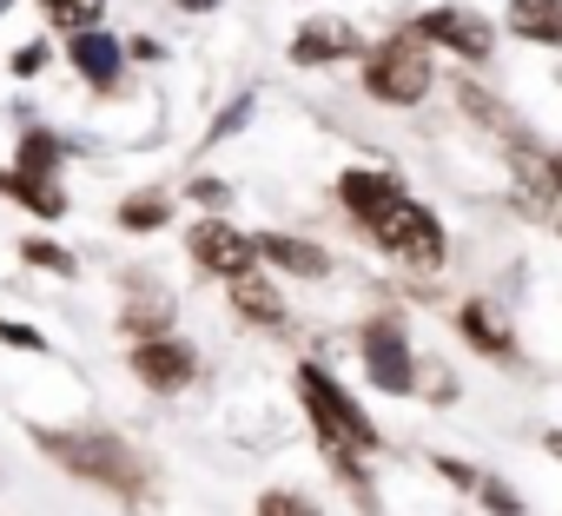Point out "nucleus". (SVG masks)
Here are the masks:
<instances>
[{
    "label": "nucleus",
    "mask_w": 562,
    "mask_h": 516,
    "mask_svg": "<svg viewBox=\"0 0 562 516\" xmlns=\"http://www.w3.org/2000/svg\"><path fill=\"white\" fill-rule=\"evenodd\" d=\"M34 444L60 470H74L87 483H106L113 496H146V463L120 437H106V430H34Z\"/></svg>",
    "instance_id": "obj_1"
},
{
    "label": "nucleus",
    "mask_w": 562,
    "mask_h": 516,
    "mask_svg": "<svg viewBox=\"0 0 562 516\" xmlns=\"http://www.w3.org/2000/svg\"><path fill=\"white\" fill-rule=\"evenodd\" d=\"M299 391H305V411H312L325 450H378V424L351 404V391L325 364H299Z\"/></svg>",
    "instance_id": "obj_2"
},
{
    "label": "nucleus",
    "mask_w": 562,
    "mask_h": 516,
    "mask_svg": "<svg viewBox=\"0 0 562 516\" xmlns=\"http://www.w3.org/2000/svg\"><path fill=\"white\" fill-rule=\"evenodd\" d=\"M364 225H371V238H378L391 258H404V266H417V272H437V266H443V225H437L417 199L391 192Z\"/></svg>",
    "instance_id": "obj_3"
},
{
    "label": "nucleus",
    "mask_w": 562,
    "mask_h": 516,
    "mask_svg": "<svg viewBox=\"0 0 562 516\" xmlns=\"http://www.w3.org/2000/svg\"><path fill=\"white\" fill-rule=\"evenodd\" d=\"M364 93L384 100V106H417L430 93V47L417 34H397L384 41L371 60H364Z\"/></svg>",
    "instance_id": "obj_4"
},
{
    "label": "nucleus",
    "mask_w": 562,
    "mask_h": 516,
    "mask_svg": "<svg viewBox=\"0 0 562 516\" xmlns=\"http://www.w3.org/2000/svg\"><path fill=\"white\" fill-rule=\"evenodd\" d=\"M186 251H192V266L212 272V279H238V272L258 266V245H251L238 225H225V218H199V225L186 232Z\"/></svg>",
    "instance_id": "obj_5"
},
{
    "label": "nucleus",
    "mask_w": 562,
    "mask_h": 516,
    "mask_svg": "<svg viewBox=\"0 0 562 516\" xmlns=\"http://www.w3.org/2000/svg\"><path fill=\"white\" fill-rule=\"evenodd\" d=\"M126 364H133V378L146 384V391H159V397H172V391H186L192 378H199V358H192V345H179V338H133V351H126Z\"/></svg>",
    "instance_id": "obj_6"
},
{
    "label": "nucleus",
    "mask_w": 562,
    "mask_h": 516,
    "mask_svg": "<svg viewBox=\"0 0 562 516\" xmlns=\"http://www.w3.org/2000/svg\"><path fill=\"white\" fill-rule=\"evenodd\" d=\"M364 371H371V384L391 391V397H404V391L417 384V364H411V345H404V325H397V318H371V325H364Z\"/></svg>",
    "instance_id": "obj_7"
},
{
    "label": "nucleus",
    "mask_w": 562,
    "mask_h": 516,
    "mask_svg": "<svg viewBox=\"0 0 562 516\" xmlns=\"http://www.w3.org/2000/svg\"><path fill=\"white\" fill-rule=\"evenodd\" d=\"M411 34H417L424 47H450V54H463V60H483V54H490V21L470 14V8H430V14L411 21Z\"/></svg>",
    "instance_id": "obj_8"
},
{
    "label": "nucleus",
    "mask_w": 562,
    "mask_h": 516,
    "mask_svg": "<svg viewBox=\"0 0 562 516\" xmlns=\"http://www.w3.org/2000/svg\"><path fill=\"white\" fill-rule=\"evenodd\" d=\"M67 60H74V74H80L87 87H100V93H113L120 74H126V47H120V34H106V27H74V34H67Z\"/></svg>",
    "instance_id": "obj_9"
},
{
    "label": "nucleus",
    "mask_w": 562,
    "mask_h": 516,
    "mask_svg": "<svg viewBox=\"0 0 562 516\" xmlns=\"http://www.w3.org/2000/svg\"><path fill=\"white\" fill-rule=\"evenodd\" d=\"M345 54H358V27L351 21H305L299 41H292V60L299 67H331Z\"/></svg>",
    "instance_id": "obj_10"
},
{
    "label": "nucleus",
    "mask_w": 562,
    "mask_h": 516,
    "mask_svg": "<svg viewBox=\"0 0 562 516\" xmlns=\"http://www.w3.org/2000/svg\"><path fill=\"white\" fill-rule=\"evenodd\" d=\"M251 245H258L265 266H278V272H299V279H325V272H331V258H325L318 245L292 238V232H265V238H251Z\"/></svg>",
    "instance_id": "obj_11"
},
{
    "label": "nucleus",
    "mask_w": 562,
    "mask_h": 516,
    "mask_svg": "<svg viewBox=\"0 0 562 516\" xmlns=\"http://www.w3.org/2000/svg\"><path fill=\"white\" fill-rule=\"evenodd\" d=\"M0 199H14V205H27V212H41V218H60V212H67L60 179H47V172H21V166L0 172Z\"/></svg>",
    "instance_id": "obj_12"
},
{
    "label": "nucleus",
    "mask_w": 562,
    "mask_h": 516,
    "mask_svg": "<svg viewBox=\"0 0 562 516\" xmlns=\"http://www.w3.org/2000/svg\"><path fill=\"white\" fill-rule=\"evenodd\" d=\"M457 325H463V338H470L483 358H516V338H509V325H503V312H496L490 299H470V305L457 312Z\"/></svg>",
    "instance_id": "obj_13"
},
{
    "label": "nucleus",
    "mask_w": 562,
    "mask_h": 516,
    "mask_svg": "<svg viewBox=\"0 0 562 516\" xmlns=\"http://www.w3.org/2000/svg\"><path fill=\"white\" fill-rule=\"evenodd\" d=\"M509 34L562 47V0H509Z\"/></svg>",
    "instance_id": "obj_14"
},
{
    "label": "nucleus",
    "mask_w": 562,
    "mask_h": 516,
    "mask_svg": "<svg viewBox=\"0 0 562 516\" xmlns=\"http://www.w3.org/2000/svg\"><path fill=\"white\" fill-rule=\"evenodd\" d=\"M391 192H397V179H391V172H364V166H358V172H345V179H338V199H345V212H351V218H371Z\"/></svg>",
    "instance_id": "obj_15"
},
{
    "label": "nucleus",
    "mask_w": 562,
    "mask_h": 516,
    "mask_svg": "<svg viewBox=\"0 0 562 516\" xmlns=\"http://www.w3.org/2000/svg\"><path fill=\"white\" fill-rule=\"evenodd\" d=\"M225 285H232V305H238V318H251V325H285V305H278V292H271L265 279L238 272V279H225Z\"/></svg>",
    "instance_id": "obj_16"
},
{
    "label": "nucleus",
    "mask_w": 562,
    "mask_h": 516,
    "mask_svg": "<svg viewBox=\"0 0 562 516\" xmlns=\"http://www.w3.org/2000/svg\"><path fill=\"white\" fill-rule=\"evenodd\" d=\"M172 218V199L166 192H133V199H120V225L126 232H159Z\"/></svg>",
    "instance_id": "obj_17"
},
{
    "label": "nucleus",
    "mask_w": 562,
    "mask_h": 516,
    "mask_svg": "<svg viewBox=\"0 0 562 516\" xmlns=\"http://www.w3.org/2000/svg\"><path fill=\"white\" fill-rule=\"evenodd\" d=\"M166 325H172V299H153V292L120 312V332H133V338H159Z\"/></svg>",
    "instance_id": "obj_18"
},
{
    "label": "nucleus",
    "mask_w": 562,
    "mask_h": 516,
    "mask_svg": "<svg viewBox=\"0 0 562 516\" xmlns=\"http://www.w3.org/2000/svg\"><path fill=\"white\" fill-rule=\"evenodd\" d=\"M34 8L60 27V34H74V27H100V14H106V0H34Z\"/></svg>",
    "instance_id": "obj_19"
},
{
    "label": "nucleus",
    "mask_w": 562,
    "mask_h": 516,
    "mask_svg": "<svg viewBox=\"0 0 562 516\" xmlns=\"http://www.w3.org/2000/svg\"><path fill=\"white\" fill-rule=\"evenodd\" d=\"M21 258H27L34 272H54V279H74L80 272V258L67 245H54V238H21Z\"/></svg>",
    "instance_id": "obj_20"
},
{
    "label": "nucleus",
    "mask_w": 562,
    "mask_h": 516,
    "mask_svg": "<svg viewBox=\"0 0 562 516\" xmlns=\"http://www.w3.org/2000/svg\"><path fill=\"white\" fill-rule=\"evenodd\" d=\"M60 159H67V146H60L54 133H41V126H34V133H21V172H47V179H54V172H60Z\"/></svg>",
    "instance_id": "obj_21"
},
{
    "label": "nucleus",
    "mask_w": 562,
    "mask_h": 516,
    "mask_svg": "<svg viewBox=\"0 0 562 516\" xmlns=\"http://www.w3.org/2000/svg\"><path fill=\"white\" fill-rule=\"evenodd\" d=\"M258 516H325L312 496H299V490H265L258 496Z\"/></svg>",
    "instance_id": "obj_22"
},
{
    "label": "nucleus",
    "mask_w": 562,
    "mask_h": 516,
    "mask_svg": "<svg viewBox=\"0 0 562 516\" xmlns=\"http://www.w3.org/2000/svg\"><path fill=\"white\" fill-rule=\"evenodd\" d=\"M0 345H14V351H47V338L34 325H14V318H0Z\"/></svg>",
    "instance_id": "obj_23"
},
{
    "label": "nucleus",
    "mask_w": 562,
    "mask_h": 516,
    "mask_svg": "<svg viewBox=\"0 0 562 516\" xmlns=\"http://www.w3.org/2000/svg\"><path fill=\"white\" fill-rule=\"evenodd\" d=\"M186 199H199V205H212V212H218V205L232 199V186H225V179H192V186H186Z\"/></svg>",
    "instance_id": "obj_24"
},
{
    "label": "nucleus",
    "mask_w": 562,
    "mask_h": 516,
    "mask_svg": "<svg viewBox=\"0 0 562 516\" xmlns=\"http://www.w3.org/2000/svg\"><path fill=\"white\" fill-rule=\"evenodd\" d=\"M476 490H483V503H490L496 516H516V509H522V503H516V496H509L503 483H490V476H476Z\"/></svg>",
    "instance_id": "obj_25"
},
{
    "label": "nucleus",
    "mask_w": 562,
    "mask_h": 516,
    "mask_svg": "<svg viewBox=\"0 0 562 516\" xmlns=\"http://www.w3.org/2000/svg\"><path fill=\"white\" fill-rule=\"evenodd\" d=\"M8 67H14L21 80H27V74H41V67H47V47H21V54H14Z\"/></svg>",
    "instance_id": "obj_26"
},
{
    "label": "nucleus",
    "mask_w": 562,
    "mask_h": 516,
    "mask_svg": "<svg viewBox=\"0 0 562 516\" xmlns=\"http://www.w3.org/2000/svg\"><path fill=\"white\" fill-rule=\"evenodd\" d=\"M245 120H251V100H238L232 113H218V126H212V139H225V133H238Z\"/></svg>",
    "instance_id": "obj_27"
},
{
    "label": "nucleus",
    "mask_w": 562,
    "mask_h": 516,
    "mask_svg": "<svg viewBox=\"0 0 562 516\" xmlns=\"http://www.w3.org/2000/svg\"><path fill=\"white\" fill-rule=\"evenodd\" d=\"M179 8H186V14H212V8H218V0H179Z\"/></svg>",
    "instance_id": "obj_28"
},
{
    "label": "nucleus",
    "mask_w": 562,
    "mask_h": 516,
    "mask_svg": "<svg viewBox=\"0 0 562 516\" xmlns=\"http://www.w3.org/2000/svg\"><path fill=\"white\" fill-rule=\"evenodd\" d=\"M549 186H555V199H562V153L549 159Z\"/></svg>",
    "instance_id": "obj_29"
},
{
    "label": "nucleus",
    "mask_w": 562,
    "mask_h": 516,
    "mask_svg": "<svg viewBox=\"0 0 562 516\" xmlns=\"http://www.w3.org/2000/svg\"><path fill=\"white\" fill-rule=\"evenodd\" d=\"M549 450H555V457H562V430H549Z\"/></svg>",
    "instance_id": "obj_30"
}]
</instances>
